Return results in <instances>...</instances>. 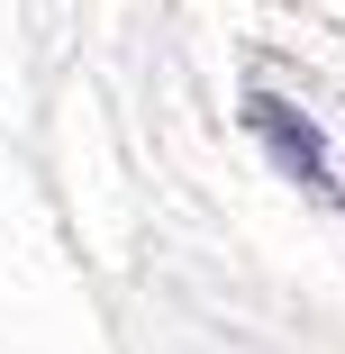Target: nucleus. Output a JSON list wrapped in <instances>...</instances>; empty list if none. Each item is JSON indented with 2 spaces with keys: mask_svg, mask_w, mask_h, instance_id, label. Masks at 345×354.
I'll return each instance as SVG.
<instances>
[{
  "mask_svg": "<svg viewBox=\"0 0 345 354\" xmlns=\"http://www.w3.org/2000/svg\"><path fill=\"white\" fill-rule=\"evenodd\" d=\"M245 118H254V136H263V146L282 155V164H291L300 182H327V155H318V127H309V118H300L291 100H272V91H254V100H245Z\"/></svg>",
  "mask_w": 345,
  "mask_h": 354,
  "instance_id": "obj_1",
  "label": "nucleus"
}]
</instances>
